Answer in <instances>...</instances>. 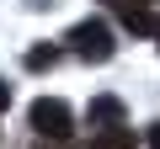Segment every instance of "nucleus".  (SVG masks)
Wrapping results in <instances>:
<instances>
[{
	"label": "nucleus",
	"instance_id": "obj_1",
	"mask_svg": "<svg viewBox=\"0 0 160 149\" xmlns=\"http://www.w3.org/2000/svg\"><path fill=\"white\" fill-rule=\"evenodd\" d=\"M32 128H38L43 138H69L75 117H69V107H64L59 96H38V101H32Z\"/></svg>",
	"mask_w": 160,
	"mask_h": 149
},
{
	"label": "nucleus",
	"instance_id": "obj_2",
	"mask_svg": "<svg viewBox=\"0 0 160 149\" xmlns=\"http://www.w3.org/2000/svg\"><path fill=\"white\" fill-rule=\"evenodd\" d=\"M69 48L80 53V59H107L112 53V32H107V22H80L75 32H69Z\"/></svg>",
	"mask_w": 160,
	"mask_h": 149
},
{
	"label": "nucleus",
	"instance_id": "obj_3",
	"mask_svg": "<svg viewBox=\"0 0 160 149\" xmlns=\"http://www.w3.org/2000/svg\"><path fill=\"white\" fill-rule=\"evenodd\" d=\"M112 123H123V101H118V96L91 101V128H112Z\"/></svg>",
	"mask_w": 160,
	"mask_h": 149
},
{
	"label": "nucleus",
	"instance_id": "obj_4",
	"mask_svg": "<svg viewBox=\"0 0 160 149\" xmlns=\"http://www.w3.org/2000/svg\"><path fill=\"white\" fill-rule=\"evenodd\" d=\"M59 53H64L59 43H32V48H27V69H53Z\"/></svg>",
	"mask_w": 160,
	"mask_h": 149
},
{
	"label": "nucleus",
	"instance_id": "obj_5",
	"mask_svg": "<svg viewBox=\"0 0 160 149\" xmlns=\"http://www.w3.org/2000/svg\"><path fill=\"white\" fill-rule=\"evenodd\" d=\"M128 27H133V32H149V37L160 43V16H149V11H139V6H133V11H128Z\"/></svg>",
	"mask_w": 160,
	"mask_h": 149
},
{
	"label": "nucleus",
	"instance_id": "obj_6",
	"mask_svg": "<svg viewBox=\"0 0 160 149\" xmlns=\"http://www.w3.org/2000/svg\"><path fill=\"white\" fill-rule=\"evenodd\" d=\"M91 149H133V138L118 128V133H96V144H91Z\"/></svg>",
	"mask_w": 160,
	"mask_h": 149
},
{
	"label": "nucleus",
	"instance_id": "obj_7",
	"mask_svg": "<svg viewBox=\"0 0 160 149\" xmlns=\"http://www.w3.org/2000/svg\"><path fill=\"white\" fill-rule=\"evenodd\" d=\"M144 144H149V149H160V123H155V128L144 133Z\"/></svg>",
	"mask_w": 160,
	"mask_h": 149
},
{
	"label": "nucleus",
	"instance_id": "obj_8",
	"mask_svg": "<svg viewBox=\"0 0 160 149\" xmlns=\"http://www.w3.org/2000/svg\"><path fill=\"white\" fill-rule=\"evenodd\" d=\"M0 107H11V91H6V80H0Z\"/></svg>",
	"mask_w": 160,
	"mask_h": 149
},
{
	"label": "nucleus",
	"instance_id": "obj_9",
	"mask_svg": "<svg viewBox=\"0 0 160 149\" xmlns=\"http://www.w3.org/2000/svg\"><path fill=\"white\" fill-rule=\"evenodd\" d=\"M123 6H128V11H133V0H123Z\"/></svg>",
	"mask_w": 160,
	"mask_h": 149
}]
</instances>
